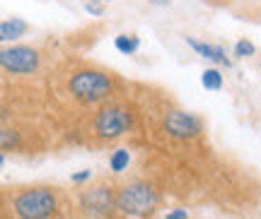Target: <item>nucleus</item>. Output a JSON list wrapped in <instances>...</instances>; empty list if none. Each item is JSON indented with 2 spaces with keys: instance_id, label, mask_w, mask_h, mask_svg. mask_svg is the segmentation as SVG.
Listing matches in <instances>:
<instances>
[{
  "instance_id": "f257e3e1",
  "label": "nucleus",
  "mask_w": 261,
  "mask_h": 219,
  "mask_svg": "<svg viewBox=\"0 0 261 219\" xmlns=\"http://www.w3.org/2000/svg\"><path fill=\"white\" fill-rule=\"evenodd\" d=\"M130 84L119 73L83 58L65 55L46 75L48 109L61 133H68L85 113L128 94Z\"/></svg>"
},
{
  "instance_id": "f03ea898",
  "label": "nucleus",
  "mask_w": 261,
  "mask_h": 219,
  "mask_svg": "<svg viewBox=\"0 0 261 219\" xmlns=\"http://www.w3.org/2000/svg\"><path fill=\"white\" fill-rule=\"evenodd\" d=\"M138 126V106L130 94L116 97L107 101L102 106L85 113L83 118L68 130L70 142L92 149L114 145L116 140H121L126 133H133Z\"/></svg>"
},
{
  "instance_id": "7ed1b4c3",
  "label": "nucleus",
  "mask_w": 261,
  "mask_h": 219,
  "mask_svg": "<svg viewBox=\"0 0 261 219\" xmlns=\"http://www.w3.org/2000/svg\"><path fill=\"white\" fill-rule=\"evenodd\" d=\"M73 207L56 185H15L3 191L5 219H73Z\"/></svg>"
},
{
  "instance_id": "20e7f679",
  "label": "nucleus",
  "mask_w": 261,
  "mask_h": 219,
  "mask_svg": "<svg viewBox=\"0 0 261 219\" xmlns=\"http://www.w3.org/2000/svg\"><path fill=\"white\" fill-rule=\"evenodd\" d=\"M51 53L41 46H5L0 51V68L3 77L15 80H46V75L54 68Z\"/></svg>"
},
{
  "instance_id": "39448f33",
  "label": "nucleus",
  "mask_w": 261,
  "mask_h": 219,
  "mask_svg": "<svg viewBox=\"0 0 261 219\" xmlns=\"http://www.w3.org/2000/svg\"><path fill=\"white\" fill-rule=\"evenodd\" d=\"M160 207V191L148 181L123 183L116 191V210L126 217H150Z\"/></svg>"
},
{
  "instance_id": "423d86ee",
  "label": "nucleus",
  "mask_w": 261,
  "mask_h": 219,
  "mask_svg": "<svg viewBox=\"0 0 261 219\" xmlns=\"http://www.w3.org/2000/svg\"><path fill=\"white\" fill-rule=\"evenodd\" d=\"M80 210L90 219H109L116 210V188L112 183L99 181L80 193Z\"/></svg>"
},
{
  "instance_id": "0eeeda50",
  "label": "nucleus",
  "mask_w": 261,
  "mask_h": 219,
  "mask_svg": "<svg viewBox=\"0 0 261 219\" xmlns=\"http://www.w3.org/2000/svg\"><path fill=\"white\" fill-rule=\"evenodd\" d=\"M187 44L191 46L198 55H203L205 60H211V63H215V65L230 68V58L225 55L223 46H211V44H205V41H198V39H194V37H187Z\"/></svg>"
},
{
  "instance_id": "6e6552de",
  "label": "nucleus",
  "mask_w": 261,
  "mask_h": 219,
  "mask_svg": "<svg viewBox=\"0 0 261 219\" xmlns=\"http://www.w3.org/2000/svg\"><path fill=\"white\" fill-rule=\"evenodd\" d=\"M29 32V24L24 22L22 17H10V19H3L0 24V39L8 44V41H15V39L24 37Z\"/></svg>"
},
{
  "instance_id": "1a4fd4ad",
  "label": "nucleus",
  "mask_w": 261,
  "mask_h": 219,
  "mask_svg": "<svg viewBox=\"0 0 261 219\" xmlns=\"http://www.w3.org/2000/svg\"><path fill=\"white\" fill-rule=\"evenodd\" d=\"M114 46H116V51H119V53L133 55L140 48V39L136 37V34H119V37L114 39Z\"/></svg>"
},
{
  "instance_id": "9d476101",
  "label": "nucleus",
  "mask_w": 261,
  "mask_h": 219,
  "mask_svg": "<svg viewBox=\"0 0 261 219\" xmlns=\"http://www.w3.org/2000/svg\"><path fill=\"white\" fill-rule=\"evenodd\" d=\"M201 84H203L208 91H220L225 84L223 73H220L218 68H205L203 75H201Z\"/></svg>"
},
{
  "instance_id": "9b49d317",
  "label": "nucleus",
  "mask_w": 261,
  "mask_h": 219,
  "mask_svg": "<svg viewBox=\"0 0 261 219\" xmlns=\"http://www.w3.org/2000/svg\"><path fill=\"white\" fill-rule=\"evenodd\" d=\"M128 164H130V152L128 149H116V152H112V157H109V169H112L114 174L126 171Z\"/></svg>"
},
{
  "instance_id": "f8f14e48",
  "label": "nucleus",
  "mask_w": 261,
  "mask_h": 219,
  "mask_svg": "<svg viewBox=\"0 0 261 219\" xmlns=\"http://www.w3.org/2000/svg\"><path fill=\"white\" fill-rule=\"evenodd\" d=\"M234 55H237V58H252V55H256V46H254L249 39H240V41L234 44Z\"/></svg>"
},
{
  "instance_id": "ddd939ff",
  "label": "nucleus",
  "mask_w": 261,
  "mask_h": 219,
  "mask_svg": "<svg viewBox=\"0 0 261 219\" xmlns=\"http://www.w3.org/2000/svg\"><path fill=\"white\" fill-rule=\"evenodd\" d=\"M85 10H87L90 15H94V17H102L104 15V3L102 0H87V3H85Z\"/></svg>"
},
{
  "instance_id": "4468645a",
  "label": "nucleus",
  "mask_w": 261,
  "mask_h": 219,
  "mask_svg": "<svg viewBox=\"0 0 261 219\" xmlns=\"http://www.w3.org/2000/svg\"><path fill=\"white\" fill-rule=\"evenodd\" d=\"M90 178H92V171H90V169H83V171H77V174L70 176V181L77 183V185H80V183H85V181H90Z\"/></svg>"
},
{
  "instance_id": "2eb2a0df",
  "label": "nucleus",
  "mask_w": 261,
  "mask_h": 219,
  "mask_svg": "<svg viewBox=\"0 0 261 219\" xmlns=\"http://www.w3.org/2000/svg\"><path fill=\"white\" fill-rule=\"evenodd\" d=\"M165 219H189V212L187 210H174V212H169Z\"/></svg>"
},
{
  "instance_id": "dca6fc26",
  "label": "nucleus",
  "mask_w": 261,
  "mask_h": 219,
  "mask_svg": "<svg viewBox=\"0 0 261 219\" xmlns=\"http://www.w3.org/2000/svg\"><path fill=\"white\" fill-rule=\"evenodd\" d=\"M152 3H158V5H169V0H152Z\"/></svg>"
}]
</instances>
